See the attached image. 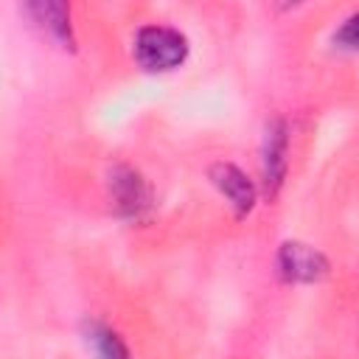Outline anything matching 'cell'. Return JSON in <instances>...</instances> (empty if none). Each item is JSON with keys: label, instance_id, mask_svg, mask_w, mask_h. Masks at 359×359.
I'll list each match as a JSON object with an SVG mask.
<instances>
[{"label": "cell", "instance_id": "cell-1", "mask_svg": "<svg viewBox=\"0 0 359 359\" xmlns=\"http://www.w3.org/2000/svg\"><path fill=\"white\" fill-rule=\"evenodd\" d=\"M188 56V39L171 25H143L135 34V59L154 73L174 70Z\"/></svg>", "mask_w": 359, "mask_h": 359}, {"label": "cell", "instance_id": "cell-2", "mask_svg": "<svg viewBox=\"0 0 359 359\" xmlns=\"http://www.w3.org/2000/svg\"><path fill=\"white\" fill-rule=\"evenodd\" d=\"M278 269L292 283H317L328 275V258L303 241H283L278 250Z\"/></svg>", "mask_w": 359, "mask_h": 359}, {"label": "cell", "instance_id": "cell-3", "mask_svg": "<svg viewBox=\"0 0 359 359\" xmlns=\"http://www.w3.org/2000/svg\"><path fill=\"white\" fill-rule=\"evenodd\" d=\"M109 194H112V202H115L118 213H123V216H129V219H140V216L151 208L149 182H146L135 168L118 165V168L109 174Z\"/></svg>", "mask_w": 359, "mask_h": 359}, {"label": "cell", "instance_id": "cell-4", "mask_svg": "<svg viewBox=\"0 0 359 359\" xmlns=\"http://www.w3.org/2000/svg\"><path fill=\"white\" fill-rule=\"evenodd\" d=\"M210 182L222 191V196H227V202L236 208L238 216L252 210L255 202V188L252 180L233 163H213L210 165Z\"/></svg>", "mask_w": 359, "mask_h": 359}, {"label": "cell", "instance_id": "cell-5", "mask_svg": "<svg viewBox=\"0 0 359 359\" xmlns=\"http://www.w3.org/2000/svg\"><path fill=\"white\" fill-rule=\"evenodd\" d=\"M286 151H289V137H286V123L283 121H272L266 126V137H264V185L266 194H278L283 174H286Z\"/></svg>", "mask_w": 359, "mask_h": 359}, {"label": "cell", "instance_id": "cell-6", "mask_svg": "<svg viewBox=\"0 0 359 359\" xmlns=\"http://www.w3.org/2000/svg\"><path fill=\"white\" fill-rule=\"evenodd\" d=\"M25 11L39 22L45 25L59 42H67L73 45V31H70V8L67 3H53V0H45V3H31L25 6Z\"/></svg>", "mask_w": 359, "mask_h": 359}, {"label": "cell", "instance_id": "cell-7", "mask_svg": "<svg viewBox=\"0 0 359 359\" xmlns=\"http://www.w3.org/2000/svg\"><path fill=\"white\" fill-rule=\"evenodd\" d=\"M84 339L95 351L98 359H129V351H126L121 334L112 331L109 325L98 323V320H87L84 323Z\"/></svg>", "mask_w": 359, "mask_h": 359}, {"label": "cell", "instance_id": "cell-8", "mask_svg": "<svg viewBox=\"0 0 359 359\" xmlns=\"http://www.w3.org/2000/svg\"><path fill=\"white\" fill-rule=\"evenodd\" d=\"M334 42L342 45V48H353V45H356V14L345 20V25L334 34Z\"/></svg>", "mask_w": 359, "mask_h": 359}]
</instances>
